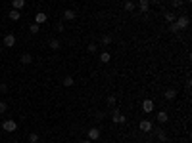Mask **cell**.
I'll return each instance as SVG.
<instances>
[{"instance_id":"obj_1","label":"cell","mask_w":192,"mask_h":143,"mask_svg":"<svg viewBox=\"0 0 192 143\" xmlns=\"http://www.w3.org/2000/svg\"><path fill=\"white\" fill-rule=\"evenodd\" d=\"M188 17L186 16H181V17H177L173 23H171V33H179V31H183V29H186L188 27Z\"/></svg>"},{"instance_id":"obj_2","label":"cell","mask_w":192,"mask_h":143,"mask_svg":"<svg viewBox=\"0 0 192 143\" xmlns=\"http://www.w3.org/2000/svg\"><path fill=\"white\" fill-rule=\"evenodd\" d=\"M2 128H4V132L13 134L17 130V122H16V120H12V118H8V120H4V122H2Z\"/></svg>"},{"instance_id":"obj_3","label":"cell","mask_w":192,"mask_h":143,"mask_svg":"<svg viewBox=\"0 0 192 143\" xmlns=\"http://www.w3.org/2000/svg\"><path fill=\"white\" fill-rule=\"evenodd\" d=\"M111 120H113V124H125L127 122V118L123 117L121 113H119V109H113V114H111Z\"/></svg>"},{"instance_id":"obj_4","label":"cell","mask_w":192,"mask_h":143,"mask_svg":"<svg viewBox=\"0 0 192 143\" xmlns=\"http://www.w3.org/2000/svg\"><path fill=\"white\" fill-rule=\"evenodd\" d=\"M46 21H48V16L44 12H39L37 16H35V23H37V25H44Z\"/></svg>"},{"instance_id":"obj_5","label":"cell","mask_w":192,"mask_h":143,"mask_svg":"<svg viewBox=\"0 0 192 143\" xmlns=\"http://www.w3.org/2000/svg\"><path fill=\"white\" fill-rule=\"evenodd\" d=\"M2 44L6 48H13V44H16V37H13V34H6L4 40H2Z\"/></svg>"},{"instance_id":"obj_6","label":"cell","mask_w":192,"mask_h":143,"mask_svg":"<svg viewBox=\"0 0 192 143\" xmlns=\"http://www.w3.org/2000/svg\"><path fill=\"white\" fill-rule=\"evenodd\" d=\"M163 97H165L167 101H173V99L177 97V90L175 88H167L165 92H163Z\"/></svg>"},{"instance_id":"obj_7","label":"cell","mask_w":192,"mask_h":143,"mask_svg":"<svg viewBox=\"0 0 192 143\" xmlns=\"http://www.w3.org/2000/svg\"><path fill=\"white\" fill-rule=\"evenodd\" d=\"M142 111L144 113H152L154 111V101L152 99H144V101H142Z\"/></svg>"},{"instance_id":"obj_8","label":"cell","mask_w":192,"mask_h":143,"mask_svg":"<svg viewBox=\"0 0 192 143\" xmlns=\"http://www.w3.org/2000/svg\"><path fill=\"white\" fill-rule=\"evenodd\" d=\"M138 8L142 13H148L150 12V0H138Z\"/></svg>"},{"instance_id":"obj_9","label":"cell","mask_w":192,"mask_h":143,"mask_svg":"<svg viewBox=\"0 0 192 143\" xmlns=\"http://www.w3.org/2000/svg\"><path fill=\"white\" fill-rule=\"evenodd\" d=\"M88 139L90 141L100 139V130H98V128H90V130H88Z\"/></svg>"},{"instance_id":"obj_10","label":"cell","mask_w":192,"mask_h":143,"mask_svg":"<svg viewBox=\"0 0 192 143\" xmlns=\"http://www.w3.org/2000/svg\"><path fill=\"white\" fill-rule=\"evenodd\" d=\"M140 130L142 132H152L154 130V124L150 122V120H142V122H140Z\"/></svg>"},{"instance_id":"obj_11","label":"cell","mask_w":192,"mask_h":143,"mask_svg":"<svg viewBox=\"0 0 192 143\" xmlns=\"http://www.w3.org/2000/svg\"><path fill=\"white\" fill-rule=\"evenodd\" d=\"M77 17V13L73 10H63V19H67V21H73Z\"/></svg>"},{"instance_id":"obj_12","label":"cell","mask_w":192,"mask_h":143,"mask_svg":"<svg viewBox=\"0 0 192 143\" xmlns=\"http://www.w3.org/2000/svg\"><path fill=\"white\" fill-rule=\"evenodd\" d=\"M25 6V0H12V10H21Z\"/></svg>"},{"instance_id":"obj_13","label":"cell","mask_w":192,"mask_h":143,"mask_svg":"<svg viewBox=\"0 0 192 143\" xmlns=\"http://www.w3.org/2000/svg\"><path fill=\"white\" fill-rule=\"evenodd\" d=\"M19 61L23 63V65H29V63L33 61V55H31V54H23V55L19 57Z\"/></svg>"},{"instance_id":"obj_14","label":"cell","mask_w":192,"mask_h":143,"mask_svg":"<svg viewBox=\"0 0 192 143\" xmlns=\"http://www.w3.org/2000/svg\"><path fill=\"white\" fill-rule=\"evenodd\" d=\"M167 120H169V117H167V113H165V111H160V113H158V122H161V124H165V122H167Z\"/></svg>"},{"instance_id":"obj_15","label":"cell","mask_w":192,"mask_h":143,"mask_svg":"<svg viewBox=\"0 0 192 143\" xmlns=\"http://www.w3.org/2000/svg\"><path fill=\"white\" fill-rule=\"evenodd\" d=\"M8 17H10L12 21H19V17H21V13H19V10H12V12L8 13Z\"/></svg>"},{"instance_id":"obj_16","label":"cell","mask_w":192,"mask_h":143,"mask_svg":"<svg viewBox=\"0 0 192 143\" xmlns=\"http://www.w3.org/2000/svg\"><path fill=\"white\" fill-rule=\"evenodd\" d=\"M156 138H158L160 141H165V139H167V135H165V132H163L161 128H158V130H156Z\"/></svg>"},{"instance_id":"obj_17","label":"cell","mask_w":192,"mask_h":143,"mask_svg":"<svg viewBox=\"0 0 192 143\" xmlns=\"http://www.w3.org/2000/svg\"><path fill=\"white\" fill-rule=\"evenodd\" d=\"M48 46H50L52 50H60V46H62V44H60V42L56 40V38H52V40H48Z\"/></svg>"},{"instance_id":"obj_18","label":"cell","mask_w":192,"mask_h":143,"mask_svg":"<svg viewBox=\"0 0 192 143\" xmlns=\"http://www.w3.org/2000/svg\"><path fill=\"white\" fill-rule=\"evenodd\" d=\"M125 12H134V2L133 0H127L125 2Z\"/></svg>"},{"instance_id":"obj_19","label":"cell","mask_w":192,"mask_h":143,"mask_svg":"<svg viewBox=\"0 0 192 143\" xmlns=\"http://www.w3.org/2000/svg\"><path fill=\"white\" fill-rule=\"evenodd\" d=\"M175 19H177V16H175L173 12H167V13H165V21H167V23H173Z\"/></svg>"},{"instance_id":"obj_20","label":"cell","mask_w":192,"mask_h":143,"mask_svg":"<svg viewBox=\"0 0 192 143\" xmlns=\"http://www.w3.org/2000/svg\"><path fill=\"white\" fill-rule=\"evenodd\" d=\"M29 31H31V34H37V33L40 31V25H37V23H31V25H29Z\"/></svg>"},{"instance_id":"obj_21","label":"cell","mask_w":192,"mask_h":143,"mask_svg":"<svg viewBox=\"0 0 192 143\" xmlns=\"http://www.w3.org/2000/svg\"><path fill=\"white\" fill-rule=\"evenodd\" d=\"M110 59H111V55H110L108 52H102V54H100V61H102V63H108Z\"/></svg>"},{"instance_id":"obj_22","label":"cell","mask_w":192,"mask_h":143,"mask_svg":"<svg viewBox=\"0 0 192 143\" xmlns=\"http://www.w3.org/2000/svg\"><path fill=\"white\" fill-rule=\"evenodd\" d=\"M73 76H66V78H63V86H66V88H69V86H73Z\"/></svg>"},{"instance_id":"obj_23","label":"cell","mask_w":192,"mask_h":143,"mask_svg":"<svg viewBox=\"0 0 192 143\" xmlns=\"http://www.w3.org/2000/svg\"><path fill=\"white\" fill-rule=\"evenodd\" d=\"M100 44H102V46H110V44H111V37H108V34H106V37H102Z\"/></svg>"},{"instance_id":"obj_24","label":"cell","mask_w":192,"mask_h":143,"mask_svg":"<svg viewBox=\"0 0 192 143\" xmlns=\"http://www.w3.org/2000/svg\"><path fill=\"white\" fill-rule=\"evenodd\" d=\"M29 143H39V134H37V132L29 134Z\"/></svg>"},{"instance_id":"obj_25","label":"cell","mask_w":192,"mask_h":143,"mask_svg":"<svg viewBox=\"0 0 192 143\" xmlns=\"http://www.w3.org/2000/svg\"><path fill=\"white\" fill-rule=\"evenodd\" d=\"M56 31H58V33H63V31H66V27H63V21H58V23H56Z\"/></svg>"},{"instance_id":"obj_26","label":"cell","mask_w":192,"mask_h":143,"mask_svg":"<svg viewBox=\"0 0 192 143\" xmlns=\"http://www.w3.org/2000/svg\"><path fill=\"white\" fill-rule=\"evenodd\" d=\"M115 101H117V99H115V96H108V99H106V103H108L110 107H113V105H115Z\"/></svg>"},{"instance_id":"obj_27","label":"cell","mask_w":192,"mask_h":143,"mask_svg":"<svg viewBox=\"0 0 192 143\" xmlns=\"http://www.w3.org/2000/svg\"><path fill=\"white\" fill-rule=\"evenodd\" d=\"M6 111H8V103H6V101H0V114H4Z\"/></svg>"},{"instance_id":"obj_28","label":"cell","mask_w":192,"mask_h":143,"mask_svg":"<svg viewBox=\"0 0 192 143\" xmlns=\"http://www.w3.org/2000/svg\"><path fill=\"white\" fill-rule=\"evenodd\" d=\"M171 4H173V8H181L184 4V0H171Z\"/></svg>"},{"instance_id":"obj_29","label":"cell","mask_w":192,"mask_h":143,"mask_svg":"<svg viewBox=\"0 0 192 143\" xmlns=\"http://www.w3.org/2000/svg\"><path fill=\"white\" fill-rule=\"evenodd\" d=\"M96 50H98V46L94 44V42H90V44H88V52H90V54H94Z\"/></svg>"},{"instance_id":"obj_30","label":"cell","mask_w":192,"mask_h":143,"mask_svg":"<svg viewBox=\"0 0 192 143\" xmlns=\"http://www.w3.org/2000/svg\"><path fill=\"white\" fill-rule=\"evenodd\" d=\"M0 92H2V94H6V92H8V84H0Z\"/></svg>"},{"instance_id":"obj_31","label":"cell","mask_w":192,"mask_h":143,"mask_svg":"<svg viewBox=\"0 0 192 143\" xmlns=\"http://www.w3.org/2000/svg\"><path fill=\"white\" fill-rule=\"evenodd\" d=\"M81 143H92V141H90V139H83Z\"/></svg>"},{"instance_id":"obj_32","label":"cell","mask_w":192,"mask_h":143,"mask_svg":"<svg viewBox=\"0 0 192 143\" xmlns=\"http://www.w3.org/2000/svg\"><path fill=\"white\" fill-rule=\"evenodd\" d=\"M150 2H154V4H158V2H160V0H150Z\"/></svg>"},{"instance_id":"obj_33","label":"cell","mask_w":192,"mask_h":143,"mask_svg":"<svg viewBox=\"0 0 192 143\" xmlns=\"http://www.w3.org/2000/svg\"><path fill=\"white\" fill-rule=\"evenodd\" d=\"M0 54H2V48H0Z\"/></svg>"},{"instance_id":"obj_34","label":"cell","mask_w":192,"mask_h":143,"mask_svg":"<svg viewBox=\"0 0 192 143\" xmlns=\"http://www.w3.org/2000/svg\"><path fill=\"white\" fill-rule=\"evenodd\" d=\"M13 143H16V141H13Z\"/></svg>"}]
</instances>
